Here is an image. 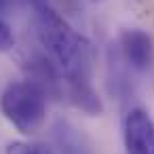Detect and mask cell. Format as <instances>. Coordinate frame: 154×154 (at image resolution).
I'll use <instances>...</instances> for the list:
<instances>
[{"mask_svg": "<svg viewBox=\"0 0 154 154\" xmlns=\"http://www.w3.org/2000/svg\"><path fill=\"white\" fill-rule=\"evenodd\" d=\"M66 91L70 101L89 116L103 114V101L91 82V70H78L66 76Z\"/></svg>", "mask_w": 154, "mask_h": 154, "instance_id": "obj_6", "label": "cell"}, {"mask_svg": "<svg viewBox=\"0 0 154 154\" xmlns=\"http://www.w3.org/2000/svg\"><path fill=\"white\" fill-rule=\"evenodd\" d=\"M15 47V36H13V30L0 19V51H11Z\"/></svg>", "mask_w": 154, "mask_h": 154, "instance_id": "obj_8", "label": "cell"}, {"mask_svg": "<svg viewBox=\"0 0 154 154\" xmlns=\"http://www.w3.org/2000/svg\"><path fill=\"white\" fill-rule=\"evenodd\" d=\"M7 154H49V150H45L42 146L26 143V141H13L7 146Z\"/></svg>", "mask_w": 154, "mask_h": 154, "instance_id": "obj_7", "label": "cell"}, {"mask_svg": "<svg viewBox=\"0 0 154 154\" xmlns=\"http://www.w3.org/2000/svg\"><path fill=\"white\" fill-rule=\"evenodd\" d=\"M21 68L23 72L28 74L26 80L34 82L36 87H40L47 97L53 95V97H59L61 95V87L66 85L63 80V74L61 70L55 66V61L45 53V51H38V53H30L23 61H21Z\"/></svg>", "mask_w": 154, "mask_h": 154, "instance_id": "obj_4", "label": "cell"}, {"mask_svg": "<svg viewBox=\"0 0 154 154\" xmlns=\"http://www.w3.org/2000/svg\"><path fill=\"white\" fill-rule=\"evenodd\" d=\"M11 5H13V0H0V13H2V11H7Z\"/></svg>", "mask_w": 154, "mask_h": 154, "instance_id": "obj_9", "label": "cell"}, {"mask_svg": "<svg viewBox=\"0 0 154 154\" xmlns=\"http://www.w3.org/2000/svg\"><path fill=\"white\" fill-rule=\"evenodd\" d=\"M36 15V34L45 53L55 61L63 76L91 70V45L85 36L72 30V26L47 5V0H28Z\"/></svg>", "mask_w": 154, "mask_h": 154, "instance_id": "obj_1", "label": "cell"}, {"mask_svg": "<svg viewBox=\"0 0 154 154\" xmlns=\"http://www.w3.org/2000/svg\"><path fill=\"white\" fill-rule=\"evenodd\" d=\"M95 2H97V0H95Z\"/></svg>", "mask_w": 154, "mask_h": 154, "instance_id": "obj_10", "label": "cell"}, {"mask_svg": "<svg viewBox=\"0 0 154 154\" xmlns=\"http://www.w3.org/2000/svg\"><path fill=\"white\" fill-rule=\"evenodd\" d=\"M118 49L125 63L137 72H146L154 61V42L143 30H122L118 36Z\"/></svg>", "mask_w": 154, "mask_h": 154, "instance_id": "obj_5", "label": "cell"}, {"mask_svg": "<svg viewBox=\"0 0 154 154\" xmlns=\"http://www.w3.org/2000/svg\"><path fill=\"white\" fill-rule=\"evenodd\" d=\"M127 154H154V122L141 108H131L122 118Z\"/></svg>", "mask_w": 154, "mask_h": 154, "instance_id": "obj_3", "label": "cell"}, {"mask_svg": "<svg viewBox=\"0 0 154 154\" xmlns=\"http://www.w3.org/2000/svg\"><path fill=\"white\" fill-rule=\"evenodd\" d=\"M0 112L23 135H34L47 120V93L30 80L9 82L0 95Z\"/></svg>", "mask_w": 154, "mask_h": 154, "instance_id": "obj_2", "label": "cell"}]
</instances>
